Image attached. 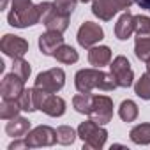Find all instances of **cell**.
Here are the masks:
<instances>
[{
	"label": "cell",
	"mask_w": 150,
	"mask_h": 150,
	"mask_svg": "<svg viewBox=\"0 0 150 150\" xmlns=\"http://www.w3.org/2000/svg\"><path fill=\"white\" fill-rule=\"evenodd\" d=\"M74 83H76L78 92L81 94H90L94 88H101V90H115L118 85L113 78V74L97 69H81L76 72L74 76Z\"/></svg>",
	"instance_id": "cell-1"
},
{
	"label": "cell",
	"mask_w": 150,
	"mask_h": 150,
	"mask_svg": "<svg viewBox=\"0 0 150 150\" xmlns=\"http://www.w3.org/2000/svg\"><path fill=\"white\" fill-rule=\"evenodd\" d=\"M42 20V6H34L32 0H13L11 11L7 14L9 25L16 28H27Z\"/></svg>",
	"instance_id": "cell-2"
},
{
	"label": "cell",
	"mask_w": 150,
	"mask_h": 150,
	"mask_svg": "<svg viewBox=\"0 0 150 150\" xmlns=\"http://www.w3.org/2000/svg\"><path fill=\"white\" fill-rule=\"evenodd\" d=\"M78 136L83 139V146L85 148H92V150H101L106 143V138H108V131L96 124L94 120H87V122H81L80 127H78Z\"/></svg>",
	"instance_id": "cell-3"
},
{
	"label": "cell",
	"mask_w": 150,
	"mask_h": 150,
	"mask_svg": "<svg viewBox=\"0 0 150 150\" xmlns=\"http://www.w3.org/2000/svg\"><path fill=\"white\" fill-rule=\"evenodd\" d=\"M65 83V72L60 67L48 69L41 74H37L35 78V87L44 90L46 94H57Z\"/></svg>",
	"instance_id": "cell-4"
},
{
	"label": "cell",
	"mask_w": 150,
	"mask_h": 150,
	"mask_svg": "<svg viewBox=\"0 0 150 150\" xmlns=\"http://www.w3.org/2000/svg\"><path fill=\"white\" fill-rule=\"evenodd\" d=\"M42 6V20L41 23H44L46 30H57V32H65L69 27V16L58 13V9L55 7L53 2H41Z\"/></svg>",
	"instance_id": "cell-5"
},
{
	"label": "cell",
	"mask_w": 150,
	"mask_h": 150,
	"mask_svg": "<svg viewBox=\"0 0 150 150\" xmlns=\"http://www.w3.org/2000/svg\"><path fill=\"white\" fill-rule=\"evenodd\" d=\"M88 117H90V120H94L99 125L110 124L113 118V101L106 96H94Z\"/></svg>",
	"instance_id": "cell-6"
},
{
	"label": "cell",
	"mask_w": 150,
	"mask_h": 150,
	"mask_svg": "<svg viewBox=\"0 0 150 150\" xmlns=\"http://www.w3.org/2000/svg\"><path fill=\"white\" fill-rule=\"evenodd\" d=\"M110 71H111V74H113V78H115V81H117L118 87L129 88V87L132 85L134 72H132V69H131L129 60H127L124 55H118V57L111 62Z\"/></svg>",
	"instance_id": "cell-7"
},
{
	"label": "cell",
	"mask_w": 150,
	"mask_h": 150,
	"mask_svg": "<svg viewBox=\"0 0 150 150\" xmlns=\"http://www.w3.org/2000/svg\"><path fill=\"white\" fill-rule=\"evenodd\" d=\"M27 143L30 148H37V146H51L57 141V131L51 129L50 125H37L35 129L28 131L27 134Z\"/></svg>",
	"instance_id": "cell-8"
},
{
	"label": "cell",
	"mask_w": 150,
	"mask_h": 150,
	"mask_svg": "<svg viewBox=\"0 0 150 150\" xmlns=\"http://www.w3.org/2000/svg\"><path fill=\"white\" fill-rule=\"evenodd\" d=\"M0 50L4 51V55H7L11 58H20L28 51V42L23 37L6 34L2 37V41H0Z\"/></svg>",
	"instance_id": "cell-9"
},
{
	"label": "cell",
	"mask_w": 150,
	"mask_h": 150,
	"mask_svg": "<svg viewBox=\"0 0 150 150\" xmlns=\"http://www.w3.org/2000/svg\"><path fill=\"white\" fill-rule=\"evenodd\" d=\"M103 37H104L103 28H101L97 23H92V21H85V23L80 27V30H78V42H80V46H83V48H92V46H96Z\"/></svg>",
	"instance_id": "cell-10"
},
{
	"label": "cell",
	"mask_w": 150,
	"mask_h": 150,
	"mask_svg": "<svg viewBox=\"0 0 150 150\" xmlns=\"http://www.w3.org/2000/svg\"><path fill=\"white\" fill-rule=\"evenodd\" d=\"M23 90H25V81L14 72L6 74L2 83H0V96H2V99H18L23 94Z\"/></svg>",
	"instance_id": "cell-11"
},
{
	"label": "cell",
	"mask_w": 150,
	"mask_h": 150,
	"mask_svg": "<svg viewBox=\"0 0 150 150\" xmlns=\"http://www.w3.org/2000/svg\"><path fill=\"white\" fill-rule=\"evenodd\" d=\"M46 96H48V94H46L44 90H41V88H37V87H34V88L23 90V94L18 97V103H20V106H21V110H23V111L32 113V111L41 110V104H42V101H44V97H46Z\"/></svg>",
	"instance_id": "cell-12"
},
{
	"label": "cell",
	"mask_w": 150,
	"mask_h": 150,
	"mask_svg": "<svg viewBox=\"0 0 150 150\" xmlns=\"http://www.w3.org/2000/svg\"><path fill=\"white\" fill-rule=\"evenodd\" d=\"M64 44V37H62V32H57V30H46V34H42L39 37V48L44 55H51Z\"/></svg>",
	"instance_id": "cell-13"
},
{
	"label": "cell",
	"mask_w": 150,
	"mask_h": 150,
	"mask_svg": "<svg viewBox=\"0 0 150 150\" xmlns=\"http://www.w3.org/2000/svg\"><path fill=\"white\" fill-rule=\"evenodd\" d=\"M134 32H136V16H132L127 11L118 18V21L115 25V35L120 41H127Z\"/></svg>",
	"instance_id": "cell-14"
},
{
	"label": "cell",
	"mask_w": 150,
	"mask_h": 150,
	"mask_svg": "<svg viewBox=\"0 0 150 150\" xmlns=\"http://www.w3.org/2000/svg\"><path fill=\"white\" fill-rule=\"evenodd\" d=\"M118 6H117V0H94L92 2V13L103 20V21H110L113 20V16L118 13Z\"/></svg>",
	"instance_id": "cell-15"
},
{
	"label": "cell",
	"mask_w": 150,
	"mask_h": 150,
	"mask_svg": "<svg viewBox=\"0 0 150 150\" xmlns=\"http://www.w3.org/2000/svg\"><path fill=\"white\" fill-rule=\"evenodd\" d=\"M41 110L48 117H62L65 113V101L55 94H48L41 104Z\"/></svg>",
	"instance_id": "cell-16"
},
{
	"label": "cell",
	"mask_w": 150,
	"mask_h": 150,
	"mask_svg": "<svg viewBox=\"0 0 150 150\" xmlns=\"http://www.w3.org/2000/svg\"><path fill=\"white\" fill-rule=\"evenodd\" d=\"M111 60V50L108 46H92L90 51H88V62L90 65L94 67H103V65H108Z\"/></svg>",
	"instance_id": "cell-17"
},
{
	"label": "cell",
	"mask_w": 150,
	"mask_h": 150,
	"mask_svg": "<svg viewBox=\"0 0 150 150\" xmlns=\"http://www.w3.org/2000/svg\"><path fill=\"white\" fill-rule=\"evenodd\" d=\"M30 131V122L23 117H14L11 118V122H7L6 125V132L13 138H21V136H27Z\"/></svg>",
	"instance_id": "cell-18"
},
{
	"label": "cell",
	"mask_w": 150,
	"mask_h": 150,
	"mask_svg": "<svg viewBox=\"0 0 150 150\" xmlns=\"http://www.w3.org/2000/svg\"><path fill=\"white\" fill-rule=\"evenodd\" d=\"M20 111H21V106L18 99H2V103H0V118L4 120H11L18 117Z\"/></svg>",
	"instance_id": "cell-19"
},
{
	"label": "cell",
	"mask_w": 150,
	"mask_h": 150,
	"mask_svg": "<svg viewBox=\"0 0 150 150\" xmlns=\"http://www.w3.org/2000/svg\"><path fill=\"white\" fill-rule=\"evenodd\" d=\"M129 136L136 145H150V124H138L131 129Z\"/></svg>",
	"instance_id": "cell-20"
},
{
	"label": "cell",
	"mask_w": 150,
	"mask_h": 150,
	"mask_svg": "<svg viewBox=\"0 0 150 150\" xmlns=\"http://www.w3.org/2000/svg\"><path fill=\"white\" fill-rule=\"evenodd\" d=\"M134 53L139 60L146 62L150 58V34L145 35H138L136 42H134Z\"/></svg>",
	"instance_id": "cell-21"
},
{
	"label": "cell",
	"mask_w": 150,
	"mask_h": 150,
	"mask_svg": "<svg viewBox=\"0 0 150 150\" xmlns=\"http://www.w3.org/2000/svg\"><path fill=\"white\" fill-rule=\"evenodd\" d=\"M53 57L62 62V64H74V62H78V51L74 50L72 46H67V44H62L55 53Z\"/></svg>",
	"instance_id": "cell-22"
},
{
	"label": "cell",
	"mask_w": 150,
	"mask_h": 150,
	"mask_svg": "<svg viewBox=\"0 0 150 150\" xmlns=\"http://www.w3.org/2000/svg\"><path fill=\"white\" fill-rule=\"evenodd\" d=\"M92 101H94V96L92 94H78L74 96L72 99V106L78 113H83V115H88L90 113V108H92Z\"/></svg>",
	"instance_id": "cell-23"
},
{
	"label": "cell",
	"mask_w": 150,
	"mask_h": 150,
	"mask_svg": "<svg viewBox=\"0 0 150 150\" xmlns=\"http://www.w3.org/2000/svg\"><path fill=\"white\" fill-rule=\"evenodd\" d=\"M138 106H136V103L134 101H131V99H127V101H124L122 104H120V108H118V115H120V118L124 120V122H134L136 118H138Z\"/></svg>",
	"instance_id": "cell-24"
},
{
	"label": "cell",
	"mask_w": 150,
	"mask_h": 150,
	"mask_svg": "<svg viewBox=\"0 0 150 150\" xmlns=\"http://www.w3.org/2000/svg\"><path fill=\"white\" fill-rule=\"evenodd\" d=\"M76 136H78V131H74L69 125H60L57 129V141L60 145H72Z\"/></svg>",
	"instance_id": "cell-25"
},
{
	"label": "cell",
	"mask_w": 150,
	"mask_h": 150,
	"mask_svg": "<svg viewBox=\"0 0 150 150\" xmlns=\"http://www.w3.org/2000/svg\"><path fill=\"white\" fill-rule=\"evenodd\" d=\"M134 92H136L138 97H141L145 101L150 99V72L143 74V76L134 83Z\"/></svg>",
	"instance_id": "cell-26"
},
{
	"label": "cell",
	"mask_w": 150,
	"mask_h": 150,
	"mask_svg": "<svg viewBox=\"0 0 150 150\" xmlns=\"http://www.w3.org/2000/svg\"><path fill=\"white\" fill-rule=\"evenodd\" d=\"M13 72L18 74L23 81H27L28 76H30V64H28L27 60H23V57L13 58Z\"/></svg>",
	"instance_id": "cell-27"
},
{
	"label": "cell",
	"mask_w": 150,
	"mask_h": 150,
	"mask_svg": "<svg viewBox=\"0 0 150 150\" xmlns=\"http://www.w3.org/2000/svg\"><path fill=\"white\" fill-rule=\"evenodd\" d=\"M53 4L58 9V13H62L65 16H71L74 7H76V4H78V0H55Z\"/></svg>",
	"instance_id": "cell-28"
},
{
	"label": "cell",
	"mask_w": 150,
	"mask_h": 150,
	"mask_svg": "<svg viewBox=\"0 0 150 150\" xmlns=\"http://www.w3.org/2000/svg\"><path fill=\"white\" fill-rule=\"evenodd\" d=\"M150 34V18L148 16H136V35Z\"/></svg>",
	"instance_id": "cell-29"
},
{
	"label": "cell",
	"mask_w": 150,
	"mask_h": 150,
	"mask_svg": "<svg viewBox=\"0 0 150 150\" xmlns=\"http://www.w3.org/2000/svg\"><path fill=\"white\" fill-rule=\"evenodd\" d=\"M134 2H136V0H117V6H118L120 11H127Z\"/></svg>",
	"instance_id": "cell-30"
},
{
	"label": "cell",
	"mask_w": 150,
	"mask_h": 150,
	"mask_svg": "<svg viewBox=\"0 0 150 150\" xmlns=\"http://www.w3.org/2000/svg\"><path fill=\"white\" fill-rule=\"evenodd\" d=\"M18 148H28L27 139H21V141H13V143L9 145V150H18Z\"/></svg>",
	"instance_id": "cell-31"
},
{
	"label": "cell",
	"mask_w": 150,
	"mask_h": 150,
	"mask_svg": "<svg viewBox=\"0 0 150 150\" xmlns=\"http://www.w3.org/2000/svg\"><path fill=\"white\" fill-rule=\"evenodd\" d=\"M136 4L145 11H150V0H136Z\"/></svg>",
	"instance_id": "cell-32"
},
{
	"label": "cell",
	"mask_w": 150,
	"mask_h": 150,
	"mask_svg": "<svg viewBox=\"0 0 150 150\" xmlns=\"http://www.w3.org/2000/svg\"><path fill=\"white\" fill-rule=\"evenodd\" d=\"M6 6H7V0H2V6H0V7H2V9H6Z\"/></svg>",
	"instance_id": "cell-33"
},
{
	"label": "cell",
	"mask_w": 150,
	"mask_h": 150,
	"mask_svg": "<svg viewBox=\"0 0 150 150\" xmlns=\"http://www.w3.org/2000/svg\"><path fill=\"white\" fill-rule=\"evenodd\" d=\"M146 71H148V72H150V58H148V60H146Z\"/></svg>",
	"instance_id": "cell-34"
},
{
	"label": "cell",
	"mask_w": 150,
	"mask_h": 150,
	"mask_svg": "<svg viewBox=\"0 0 150 150\" xmlns=\"http://www.w3.org/2000/svg\"><path fill=\"white\" fill-rule=\"evenodd\" d=\"M78 2H81V4H87V2H90V0H78Z\"/></svg>",
	"instance_id": "cell-35"
}]
</instances>
